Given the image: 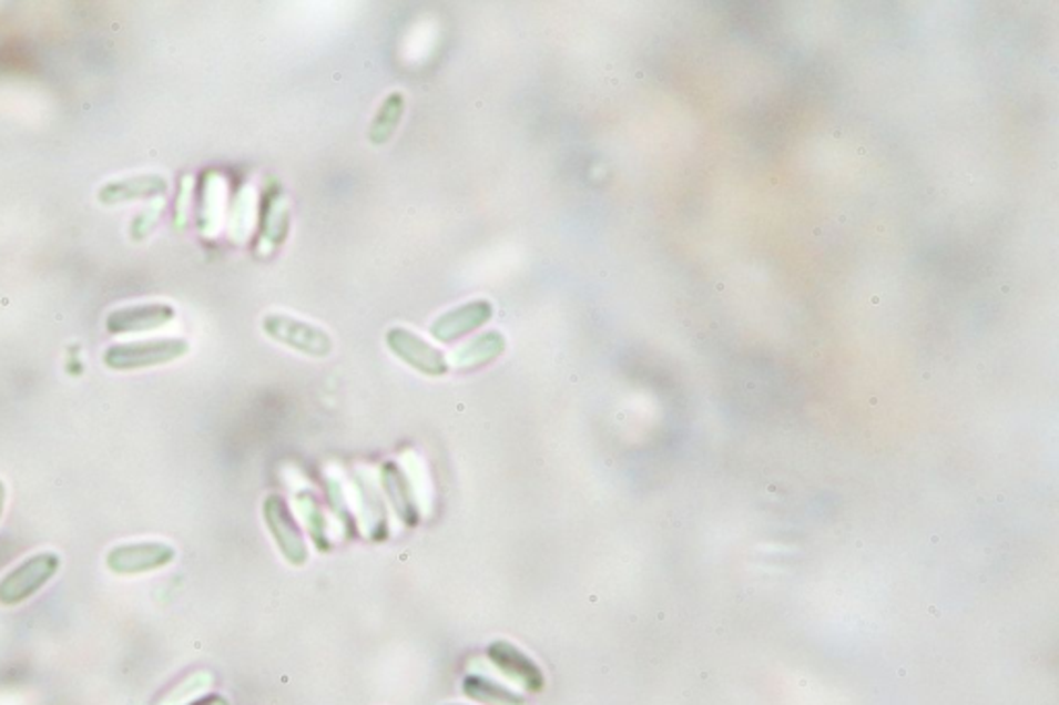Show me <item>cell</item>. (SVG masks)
<instances>
[{"label": "cell", "mask_w": 1059, "mask_h": 705, "mask_svg": "<svg viewBox=\"0 0 1059 705\" xmlns=\"http://www.w3.org/2000/svg\"><path fill=\"white\" fill-rule=\"evenodd\" d=\"M61 565L59 552L42 551L31 554L0 578V604L19 606L33 599L57 578Z\"/></svg>", "instance_id": "obj_1"}, {"label": "cell", "mask_w": 1059, "mask_h": 705, "mask_svg": "<svg viewBox=\"0 0 1059 705\" xmlns=\"http://www.w3.org/2000/svg\"><path fill=\"white\" fill-rule=\"evenodd\" d=\"M186 352L189 341L183 338L139 339L108 346L104 365L112 370H141L169 365Z\"/></svg>", "instance_id": "obj_2"}, {"label": "cell", "mask_w": 1059, "mask_h": 705, "mask_svg": "<svg viewBox=\"0 0 1059 705\" xmlns=\"http://www.w3.org/2000/svg\"><path fill=\"white\" fill-rule=\"evenodd\" d=\"M176 549L160 540H141L116 544L106 552V568L114 575H145L174 563Z\"/></svg>", "instance_id": "obj_3"}, {"label": "cell", "mask_w": 1059, "mask_h": 705, "mask_svg": "<svg viewBox=\"0 0 1059 705\" xmlns=\"http://www.w3.org/2000/svg\"><path fill=\"white\" fill-rule=\"evenodd\" d=\"M263 331L277 344L313 358H327L334 350L332 336L325 329L291 315H282V313L265 315Z\"/></svg>", "instance_id": "obj_4"}, {"label": "cell", "mask_w": 1059, "mask_h": 705, "mask_svg": "<svg viewBox=\"0 0 1059 705\" xmlns=\"http://www.w3.org/2000/svg\"><path fill=\"white\" fill-rule=\"evenodd\" d=\"M263 520L282 556L292 568H303L308 561L307 540L296 523L288 501L279 494H269L263 501Z\"/></svg>", "instance_id": "obj_5"}, {"label": "cell", "mask_w": 1059, "mask_h": 705, "mask_svg": "<svg viewBox=\"0 0 1059 705\" xmlns=\"http://www.w3.org/2000/svg\"><path fill=\"white\" fill-rule=\"evenodd\" d=\"M385 344L401 362H406L408 367L415 368L427 377H444L449 370L446 354L406 327L389 329L385 336Z\"/></svg>", "instance_id": "obj_6"}, {"label": "cell", "mask_w": 1059, "mask_h": 705, "mask_svg": "<svg viewBox=\"0 0 1059 705\" xmlns=\"http://www.w3.org/2000/svg\"><path fill=\"white\" fill-rule=\"evenodd\" d=\"M487 658L495 666V671H499L507 681L516 683L523 691L540 693L544 689L547 681H544L542 668L538 666L537 660L530 658L523 652L522 647L507 640H497L487 647Z\"/></svg>", "instance_id": "obj_7"}, {"label": "cell", "mask_w": 1059, "mask_h": 705, "mask_svg": "<svg viewBox=\"0 0 1059 705\" xmlns=\"http://www.w3.org/2000/svg\"><path fill=\"white\" fill-rule=\"evenodd\" d=\"M176 310L164 303H150V305H133V307H123L112 310L106 317V331L112 336H126V334H143V331H154L170 321H174Z\"/></svg>", "instance_id": "obj_8"}, {"label": "cell", "mask_w": 1059, "mask_h": 705, "mask_svg": "<svg viewBox=\"0 0 1059 705\" xmlns=\"http://www.w3.org/2000/svg\"><path fill=\"white\" fill-rule=\"evenodd\" d=\"M491 317L492 305L489 300H472V303H466L461 307L451 308V310L444 313L439 319H435V323L430 325V334H432V338L439 339L444 344H451L456 339L472 334L485 323L491 321Z\"/></svg>", "instance_id": "obj_9"}, {"label": "cell", "mask_w": 1059, "mask_h": 705, "mask_svg": "<svg viewBox=\"0 0 1059 705\" xmlns=\"http://www.w3.org/2000/svg\"><path fill=\"white\" fill-rule=\"evenodd\" d=\"M381 487H384L385 499L398 515L399 522L408 528H415L420 522V509L416 503L415 491L410 487L408 476L398 463L387 461L381 468Z\"/></svg>", "instance_id": "obj_10"}, {"label": "cell", "mask_w": 1059, "mask_h": 705, "mask_svg": "<svg viewBox=\"0 0 1059 705\" xmlns=\"http://www.w3.org/2000/svg\"><path fill=\"white\" fill-rule=\"evenodd\" d=\"M169 193V183L157 174H139L121 181L104 184L98 193V200L106 205L124 203V201L152 200Z\"/></svg>", "instance_id": "obj_11"}, {"label": "cell", "mask_w": 1059, "mask_h": 705, "mask_svg": "<svg viewBox=\"0 0 1059 705\" xmlns=\"http://www.w3.org/2000/svg\"><path fill=\"white\" fill-rule=\"evenodd\" d=\"M461 691L468 699L482 705H526V699L518 691L509 689L499 681L477 673L461 681Z\"/></svg>", "instance_id": "obj_12"}, {"label": "cell", "mask_w": 1059, "mask_h": 705, "mask_svg": "<svg viewBox=\"0 0 1059 705\" xmlns=\"http://www.w3.org/2000/svg\"><path fill=\"white\" fill-rule=\"evenodd\" d=\"M503 352H506V338L499 331H487L472 341H468L466 346H461L458 352H454V367L461 370L485 367Z\"/></svg>", "instance_id": "obj_13"}, {"label": "cell", "mask_w": 1059, "mask_h": 705, "mask_svg": "<svg viewBox=\"0 0 1059 705\" xmlns=\"http://www.w3.org/2000/svg\"><path fill=\"white\" fill-rule=\"evenodd\" d=\"M358 499H360V518L365 523V534L370 540L381 542L389 537V522H387V507L381 499V494L370 487L369 480L358 482Z\"/></svg>", "instance_id": "obj_14"}, {"label": "cell", "mask_w": 1059, "mask_h": 705, "mask_svg": "<svg viewBox=\"0 0 1059 705\" xmlns=\"http://www.w3.org/2000/svg\"><path fill=\"white\" fill-rule=\"evenodd\" d=\"M296 507H298V513H301V518H303V522H305V528H307L308 538L313 540V544L317 546V551H332V540H329V532H327V520H325V513H323L319 499L310 491L298 492V494H296Z\"/></svg>", "instance_id": "obj_15"}, {"label": "cell", "mask_w": 1059, "mask_h": 705, "mask_svg": "<svg viewBox=\"0 0 1059 705\" xmlns=\"http://www.w3.org/2000/svg\"><path fill=\"white\" fill-rule=\"evenodd\" d=\"M401 114H404V95L398 92L387 95L381 108L377 110L375 121L370 124V141L375 145H381L391 137L398 129Z\"/></svg>", "instance_id": "obj_16"}, {"label": "cell", "mask_w": 1059, "mask_h": 705, "mask_svg": "<svg viewBox=\"0 0 1059 705\" xmlns=\"http://www.w3.org/2000/svg\"><path fill=\"white\" fill-rule=\"evenodd\" d=\"M214 683V676L205 671L201 673H195V675L189 676L185 678L176 689L170 693L169 697L162 702V705H185L193 699H197L201 693L210 689V685Z\"/></svg>", "instance_id": "obj_17"}, {"label": "cell", "mask_w": 1059, "mask_h": 705, "mask_svg": "<svg viewBox=\"0 0 1059 705\" xmlns=\"http://www.w3.org/2000/svg\"><path fill=\"white\" fill-rule=\"evenodd\" d=\"M327 494H329V499H332V507H334V511H336L338 520H342L344 530H346V532H353V528L356 525V520H354L353 513H350V507H348V501L344 499V494H342V489H339L338 482H334V480L329 482V487H327Z\"/></svg>", "instance_id": "obj_18"}, {"label": "cell", "mask_w": 1059, "mask_h": 705, "mask_svg": "<svg viewBox=\"0 0 1059 705\" xmlns=\"http://www.w3.org/2000/svg\"><path fill=\"white\" fill-rule=\"evenodd\" d=\"M185 705H231V702L224 695L212 693V695H203V697H197V699H193Z\"/></svg>", "instance_id": "obj_19"}, {"label": "cell", "mask_w": 1059, "mask_h": 705, "mask_svg": "<svg viewBox=\"0 0 1059 705\" xmlns=\"http://www.w3.org/2000/svg\"><path fill=\"white\" fill-rule=\"evenodd\" d=\"M4 505H7V484L0 480V520L4 515Z\"/></svg>", "instance_id": "obj_20"}, {"label": "cell", "mask_w": 1059, "mask_h": 705, "mask_svg": "<svg viewBox=\"0 0 1059 705\" xmlns=\"http://www.w3.org/2000/svg\"><path fill=\"white\" fill-rule=\"evenodd\" d=\"M846 219H848V217H846L845 214L838 215V222H841V224H845Z\"/></svg>", "instance_id": "obj_21"}, {"label": "cell", "mask_w": 1059, "mask_h": 705, "mask_svg": "<svg viewBox=\"0 0 1059 705\" xmlns=\"http://www.w3.org/2000/svg\"><path fill=\"white\" fill-rule=\"evenodd\" d=\"M857 154L865 155L867 154V150H865V147H857Z\"/></svg>", "instance_id": "obj_22"}, {"label": "cell", "mask_w": 1059, "mask_h": 705, "mask_svg": "<svg viewBox=\"0 0 1059 705\" xmlns=\"http://www.w3.org/2000/svg\"><path fill=\"white\" fill-rule=\"evenodd\" d=\"M716 290L719 292L724 290V284H722V282H719V284H716Z\"/></svg>", "instance_id": "obj_23"}, {"label": "cell", "mask_w": 1059, "mask_h": 705, "mask_svg": "<svg viewBox=\"0 0 1059 705\" xmlns=\"http://www.w3.org/2000/svg\"><path fill=\"white\" fill-rule=\"evenodd\" d=\"M447 705H464V704H447Z\"/></svg>", "instance_id": "obj_24"}]
</instances>
